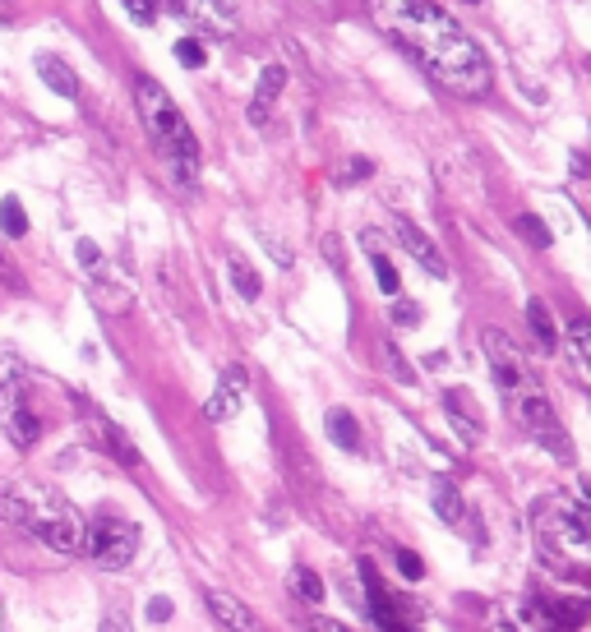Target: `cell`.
I'll use <instances>...</instances> for the list:
<instances>
[{"label": "cell", "mask_w": 591, "mask_h": 632, "mask_svg": "<svg viewBox=\"0 0 591 632\" xmlns=\"http://www.w3.org/2000/svg\"><path fill=\"white\" fill-rule=\"evenodd\" d=\"M430 503H435V513L444 517L448 526H458L462 517H467V503H462V489L453 485V480H435V489H430Z\"/></svg>", "instance_id": "obj_22"}, {"label": "cell", "mask_w": 591, "mask_h": 632, "mask_svg": "<svg viewBox=\"0 0 591 632\" xmlns=\"http://www.w3.org/2000/svg\"><path fill=\"white\" fill-rule=\"evenodd\" d=\"M531 526L541 540L545 568L564 582H582V563H591V517L573 494H545L531 503Z\"/></svg>", "instance_id": "obj_2"}, {"label": "cell", "mask_w": 591, "mask_h": 632, "mask_svg": "<svg viewBox=\"0 0 591 632\" xmlns=\"http://www.w3.org/2000/svg\"><path fill=\"white\" fill-rule=\"evenodd\" d=\"M324 430H328V439L338 443L342 453H356V448H361V425H356V416H351V411H342V406H333V411H328Z\"/></svg>", "instance_id": "obj_19"}, {"label": "cell", "mask_w": 591, "mask_h": 632, "mask_svg": "<svg viewBox=\"0 0 591 632\" xmlns=\"http://www.w3.org/2000/svg\"><path fill=\"white\" fill-rule=\"evenodd\" d=\"M148 619H153V623H167V619H171V600H167V596H153V605H148Z\"/></svg>", "instance_id": "obj_35"}, {"label": "cell", "mask_w": 591, "mask_h": 632, "mask_svg": "<svg viewBox=\"0 0 591 632\" xmlns=\"http://www.w3.org/2000/svg\"><path fill=\"white\" fill-rule=\"evenodd\" d=\"M287 586L296 591V596L305 600V605H314V600H324V582L310 573V568H291V577H287Z\"/></svg>", "instance_id": "obj_27"}, {"label": "cell", "mask_w": 591, "mask_h": 632, "mask_svg": "<svg viewBox=\"0 0 591 632\" xmlns=\"http://www.w3.org/2000/svg\"><path fill=\"white\" fill-rule=\"evenodd\" d=\"M102 632H130V628H125V619L116 614V619H107V623H102Z\"/></svg>", "instance_id": "obj_37"}, {"label": "cell", "mask_w": 591, "mask_h": 632, "mask_svg": "<svg viewBox=\"0 0 591 632\" xmlns=\"http://www.w3.org/2000/svg\"><path fill=\"white\" fill-rule=\"evenodd\" d=\"M37 536L47 540L56 554H84L88 549V522L79 513H61V517H47L37 526Z\"/></svg>", "instance_id": "obj_12"}, {"label": "cell", "mask_w": 591, "mask_h": 632, "mask_svg": "<svg viewBox=\"0 0 591 632\" xmlns=\"http://www.w3.org/2000/svg\"><path fill=\"white\" fill-rule=\"evenodd\" d=\"M88 425H93V434H97V443H102V448H107L111 457H116V462L121 466H139V448H134L130 443V434L121 430V425H116V420H107V416H97V411H88Z\"/></svg>", "instance_id": "obj_14"}, {"label": "cell", "mask_w": 591, "mask_h": 632, "mask_svg": "<svg viewBox=\"0 0 591 632\" xmlns=\"http://www.w3.org/2000/svg\"><path fill=\"white\" fill-rule=\"evenodd\" d=\"M208 614L222 623L227 632H259V619H254V609L245 600L227 596V591H208Z\"/></svg>", "instance_id": "obj_13"}, {"label": "cell", "mask_w": 591, "mask_h": 632, "mask_svg": "<svg viewBox=\"0 0 591 632\" xmlns=\"http://www.w3.org/2000/svg\"><path fill=\"white\" fill-rule=\"evenodd\" d=\"M134 549H139V526L125 522V517H107V522H97L88 531V559L97 568H107V573H121L134 559Z\"/></svg>", "instance_id": "obj_6"}, {"label": "cell", "mask_w": 591, "mask_h": 632, "mask_svg": "<svg viewBox=\"0 0 591 632\" xmlns=\"http://www.w3.org/2000/svg\"><path fill=\"white\" fill-rule=\"evenodd\" d=\"M370 171H374V167H370V157H351L347 167L338 171V185H356V180H365Z\"/></svg>", "instance_id": "obj_32"}, {"label": "cell", "mask_w": 591, "mask_h": 632, "mask_svg": "<svg viewBox=\"0 0 591 632\" xmlns=\"http://www.w3.org/2000/svg\"><path fill=\"white\" fill-rule=\"evenodd\" d=\"M125 10H130L134 24H153L157 19V0H121Z\"/></svg>", "instance_id": "obj_33"}, {"label": "cell", "mask_w": 591, "mask_h": 632, "mask_svg": "<svg viewBox=\"0 0 591 632\" xmlns=\"http://www.w3.org/2000/svg\"><path fill=\"white\" fill-rule=\"evenodd\" d=\"M393 236H398V245L411 254V259L421 263L430 277H448V263H444V254H439V245L430 236H425L411 217H393Z\"/></svg>", "instance_id": "obj_10"}, {"label": "cell", "mask_w": 591, "mask_h": 632, "mask_svg": "<svg viewBox=\"0 0 591 632\" xmlns=\"http://www.w3.org/2000/svg\"><path fill=\"white\" fill-rule=\"evenodd\" d=\"M568 351H573V365L582 370L591 388V319H573L568 323Z\"/></svg>", "instance_id": "obj_24"}, {"label": "cell", "mask_w": 591, "mask_h": 632, "mask_svg": "<svg viewBox=\"0 0 591 632\" xmlns=\"http://www.w3.org/2000/svg\"><path fill=\"white\" fill-rule=\"evenodd\" d=\"M37 74H42V84L56 97H70V102L79 97V79H74V70L61 56H37Z\"/></svg>", "instance_id": "obj_18"}, {"label": "cell", "mask_w": 591, "mask_h": 632, "mask_svg": "<svg viewBox=\"0 0 591 632\" xmlns=\"http://www.w3.org/2000/svg\"><path fill=\"white\" fill-rule=\"evenodd\" d=\"M370 14L379 33L393 37L435 84L458 97L490 93V60L462 33L453 14H444L435 0H370Z\"/></svg>", "instance_id": "obj_1"}, {"label": "cell", "mask_w": 591, "mask_h": 632, "mask_svg": "<svg viewBox=\"0 0 591 632\" xmlns=\"http://www.w3.org/2000/svg\"><path fill=\"white\" fill-rule=\"evenodd\" d=\"M393 323H398V328H416V323H421V310H416L411 300H398V305H393Z\"/></svg>", "instance_id": "obj_34"}, {"label": "cell", "mask_w": 591, "mask_h": 632, "mask_svg": "<svg viewBox=\"0 0 591 632\" xmlns=\"http://www.w3.org/2000/svg\"><path fill=\"white\" fill-rule=\"evenodd\" d=\"M471 5H476V0H471Z\"/></svg>", "instance_id": "obj_38"}, {"label": "cell", "mask_w": 591, "mask_h": 632, "mask_svg": "<svg viewBox=\"0 0 591 632\" xmlns=\"http://www.w3.org/2000/svg\"><path fill=\"white\" fill-rule=\"evenodd\" d=\"M481 346H485V360H490V374H495L504 402H518L522 393L541 388V383H536V370H531V360H527V351H522V346L513 342L508 333H499V328H485Z\"/></svg>", "instance_id": "obj_5"}, {"label": "cell", "mask_w": 591, "mask_h": 632, "mask_svg": "<svg viewBox=\"0 0 591 632\" xmlns=\"http://www.w3.org/2000/svg\"><path fill=\"white\" fill-rule=\"evenodd\" d=\"M14 383H24V360L14 356L10 346H0V393L14 388Z\"/></svg>", "instance_id": "obj_29"}, {"label": "cell", "mask_w": 591, "mask_h": 632, "mask_svg": "<svg viewBox=\"0 0 591 632\" xmlns=\"http://www.w3.org/2000/svg\"><path fill=\"white\" fill-rule=\"evenodd\" d=\"M264 245H268V254H273V259H278V263H291V250H287V245H282L278 236H264Z\"/></svg>", "instance_id": "obj_36"}, {"label": "cell", "mask_w": 591, "mask_h": 632, "mask_svg": "<svg viewBox=\"0 0 591 632\" xmlns=\"http://www.w3.org/2000/svg\"><path fill=\"white\" fill-rule=\"evenodd\" d=\"M282 84H287V70L282 65H264V74H259V88H254V102H250V125H264L268 111H273V97L282 93Z\"/></svg>", "instance_id": "obj_17"}, {"label": "cell", "mask_w": 591, "mask_h": 632, "mask_svg": "<svg viewBox=\"0 0 591 632\" xmlns=\"http://www.w3.org/2000/svg\"><path fill=\"white\" fill-rule=\"evenodd\" d=\"M227 268H231V287L241 291V300H259L264 282H259V273L250 268V259L241 250H227Z\"/></svg>", "instance_id": "obj_23"}, {"label": "cell", "mask_w": 591, "mask_h": 632, "mask_svg": "<svg viewBox=\"0 0 591 632\" xmlns=\"http://www.w3.org/2000/svg\"><path fill=\"white\" fill-rule=\"evenodd\" d=\"M74 254H79V263L88 268V282H93V296L102 300V310H125V305H130V291L116 287V273H111V263L102 259V250H97L93 240L84 236L74 245Z\"/></svg>", "instance_id": "obj_7"}, {"label": "cell", "mask_w": 591, "mask_h": 632, "mask_svg": "<svg viewBox=\"0 0 591 632\" xmlns=\"http://www.w3.org/2000/svg\"><path fill=\"white\" fill-rule=\"evenodd\" d=\"M398 573L407 577V582H421V577H425L421 554H411V549H398Z\"/></svg>", "instance_id": "obj_31"}, {"label": "cell", "mask_w": 591, "mask_h": 632, "mask_svg": "<svg viewBox=\"0 0 591 632\" xmlns=\"http://www.w3.org/2000/svg\"><path fill=\"white\" fill-rule=\"evenodd\" d=\"M0 430L10 434L14 448H33L37 434H42L33 406H28V397H24V383H14V388L0 393Z\"/></svg>", "instance_id": "obj_8"}, {"label": "cell", "mask_w": 591, "mask_h": 632, "mask_svg": "<svg viewBox=\"0 0 591 632\" xmlns=\"http://www.w3.org/2000/svg\"><path fill=\"white\" fill-rule=\"evenodd\" d=\"M513 227H518V236L527 240V245H536V250H550V245H555V236H550V227H545L541 217L536 213H522L518 222H513Z\"/></svg>", "instance_id": "obj_26"}, {"label": "cell", "mask_w": 591, "mask_h": 632, "mask_svg": "<svg viewBox=\"0 0 591 632\" xmlns=\"http://www.w3.org/2000/svg\"><path fill=\"white\" fill-rule=\"evenodd\" d=\"M444 411H448V420H453V430L462 434V443H481V434H485L481 411L471 406V397L462 393V388H448L444 393Z\"/></svg>", "instance_id": "obj_15"}, {"label": "cell", "mask_w": 591, "mask_h": 632, "mask_svg": "<svg viewBox=\"0 0 591 632\" xmlns=\"http://www.w3.org/2000/svg\"><path fill=\"white\" fill-rule=\"evenodd\" d=\"M541 605H545V614L555 619L559 632H578L582 623L591 619V600L578 596V591H573V596H541Z\"/></svg>", "instance_id": "obj_16"}, {"label": "cell", "mask_w": 591, "mask_h": 632, "mask_svg": "<svg viewBox=\"0 0 591 632\" xmlns=\"http://www.w3.org/2000/svg\"><path fill=\"white\" fill-rule=\"evenodd\" d=\"M508 411L518 416V425L531 434V439L541 443L545 453L555 457V462H573V439H568L564 420L555 416V406H550V397H545V388H531V393H522L518 402H508Z\"/></svg>", "instance_id": "obj_4"}, {"label": "cell", "mask_w": 591, "mask_h": 632, "mask_svg": "<svg viewBox=\"0 0 591 632\" xmlns=\"http://www.w3.org/2000/svg\"><path fill=\"white\" fill-rule=\"evenodd\" d=\"M0 231L10 240H24L28 236V217H24V203L14 199V194H5L0 199Z\"/></svg>", "instance_id": "obj_25"}, {"label": "cell", "mask_w": 591, "mask_h": 632, "mask_svg": "<svg viewBox=\"0 0 591 632\" xmlns=\"http://www.w3.org/2000/svg\"><path fill=\"white\" fill-rule=\"evenodd\" d=\"M0 526H19V531H28V536H37V526H42V517L28 508L19 494H10V489H0Z\"/></svg>", "instance_id": "obj_20"}, {"label": "cell", "mask_w": 591, "mask_h": 632, "mask_svg": "<svg viewBox=\"0 0 591 632\" xmlns=\"http://www.w3.org/2000/svg\"><path fill=\"white\" fill-rule=\"evenodd\" d=\"M527 328H531V337H536V346H541L545 356H550V351L559 346L555 319H550V310H545V300H536V296L527 300Z\"/></svg>", "instance_id": "obj_21"}, {"label": "cell", "mask_w": 591, "mask_h": 632, "mask_svg": "<svg viewBox=\"0 0 591 632\" xmlns=\"http://www.w3.org/2000/svg\"><path fill=\"white\" fill-rule=\"evenodd\" d=\"M134 102H139V116H144V130L153 139V148L162 153V162L171 167V180L176 185H194L199 180V139L185 125L181 107L171 102V93L157 79L139 74L134 79Z\"/></svg>", "instance_id": "obj_3"}, {"label": "cell", "mask_w": 591, "mask_h": 632, "mask_svg": "<svg viewBox=\"0 0 591 632\" xmlns=\"http://www.w3.org/2000/svg\"><path fill=\"white\" fill-rule=\"evenodd\" d=\"M176 60H181L185 70H204V65H208L204 42H194V37H181V42H176Z\"/></svg>", "instance_id": "obj_30"}, {"label": "cell", "mask_w": 591, "mask_h": 632, "mask_svg": "<svg viewBox=\"0 0 591 632\" xmlns=\"http://www.w3.org/2000/svg\"><path fill=\"white\" fill-rule=\"evenodd\" d=\"M245 388H250L245 370H241V365H227V370H222V379H218V388H213V397H208L204 416L218 420V425H222V420H231L245 406Z\"/></svg>", "instance_id": "obj_11"}, {"label": "cell", "mask_w": 591, "mask_h": 632, "mask_svg": "<svg viewBox=\"0 0 591 632\" xmlns=\"http://www.w3.org/2000/svg\"><path fill=\"white\" fill-rule=\"evenodd\" d=\"M490 632H559V628L545 614L541 596H527V600H513V605L490 609Z\"/></svg>", "instance_id": "obj_9"}, {"label": "cell", "mask_w": 591, "mask_h": 632, "mask_svg": "<svg viewBox=\"0 0 591 632\" xmlns=\"http://www.w3.org/2000/svg\"><path fill=\"white\" fill-rule=\"evenodd\" d=\"M370 259H374V277H379V291H384V296H398L402 282H398V268L388 263V254H384V250H374Z\"/></svg>", "instance_id": "obj_28"}]
</instances>
